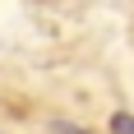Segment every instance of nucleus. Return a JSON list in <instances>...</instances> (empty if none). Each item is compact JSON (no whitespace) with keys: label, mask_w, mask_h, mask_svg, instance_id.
Instances as JSON below:
<instances>
[{"label":"nucleus","mask_w":134,"mask_h":134,"mask_svg":"<svg viewBox=\"0 0 134 134\" xmlns=\"http://www.w3.org/2000/svg\"><path fill=\"white\" fill-rule=\"evenodd\" d=\"M55 134H83V130H74V125H55Z\"/></svg>","instance_id":"f03ea898"},{"label":"nucleus","mask_w":134,"mask_h":134,"mask_svg":"<svg viewBox=\"0 0 134 134\" xmlns=\"http://www.w3.org/2000/svg\"><path fill=\"white\" fill-rule=\"evenodd\" d=\"M111 134H134V116L130 111H116L111 116Z\"/></svg>","instance_id":"f257e3e1"}]
</instances>
